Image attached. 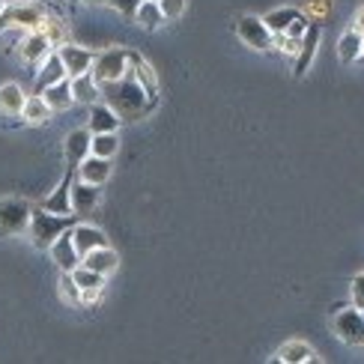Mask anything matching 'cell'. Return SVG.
<instances>
[{
  "mask_svg": "<svg viewBox=\"0 0 364 364\" xmlns=\"http://www.w3.org/2000/svg\"><path fill=\"white\" fill-rule=\"evenodd\" d=\"M72 215H57V212H48V209H36L30 212V239H33L36 248H48L51 242L66 230V227H72Z\"/></svg>",
  "mask_w": 364,
  "mask_h": 364,
  "instance_id": "7a4b0ae2",
  "label": "cell"
},
{
  "mask_svg": "<svg viewBox=\"0 0 364 364\" xmlns=\"http://www.w3.org/2000/svg\"><path fill=\"white\" fill-rule=\"evenodd\" d=\"M69 87H72V99H75V105H93V102L102 99V90H99L96 78H93L90 72L69 78Z\"/></svg>",
  "mask_w": 364,
  "mask_h": 364,
  "instance_id": "2e32d148",
  "label": "cell"
},
{
  "mask_svg": "<svg viewBox=\"0 0 364 364\" xmlns=\"http://www.w3.org/2000/svg\"><path fill=\"white\" fill-rule=\"evenodd\" d=\"M24 90L18 87V84H4L0 87V111L4 114H21V108H24Z\"/></svg>",
  "mask_w": 364,
  "mask_h": 364,
  "instance_id": "484cf974",
  "label": "cell"
},
{
  "mask_svg": "<svg viewBox=\"0 0 364 364\" xmlns=\"http://www.w3.org/2000/svg\"><path fill=\"white\" fill-rule=\"evenodd\" d=\"M308 24H311V21L305 18V15H299V18L284 30V36H290V39H301V36H305V30H308Z\"/></svg>",
  "mask_w": 364,
  "mask_h": 364,
  "instance_id": "836d02e7",
  "label": "cell"
},
{
  "mask_svg": "<svg viewBox=\"0 0 364 364\" xmlns=\"http://www.w3.org/2000/svg\"><path fill=\"white\" fill-rule=\"evenodd\" d=\"M69 200H72V215H87V212L96 209L99 200V186H90V182L72 179V188H69Z\"/></svg>",
  "mask_w": 364,
  "mask_h": 364,
  "instance_id": "30bf717a",
  "label": "cell"
},
{
  "mask_svg": "<svg viewBox=\"0 0 364 364\" xmlns=\"http://www.w3.org/2000/svg\"><path fill=\"white\" fill-rule=\"evenodd\" d=\"M129 69V51H119V48H108L93 57V66H90V75L96 78V84H108L123 78Z\"/></svg>",
  "mask_w": 364,
  "mask_h": 364,
  "instance_id": "3957f363",
  "label": "cell"
},
{
  "mask_svg": "<svg viewBox=\"0 0 364 364\" xmlns=\"http://www.w3.org/2000/svg\"><path fill=\"white\" fill-rule=\"evenodd\" d=\"M361 320H364V311H361Z\"/></svg>",
  "mask_w": 364,
  "mask_h": 364,
  "instance_id": "60d3db41",
  "label": "cell"
},
{
  "mask_svg": "<svg viewBox=\"0 0 364 364\" xmlns=\"http://www.w3.org/2000/svg\"><path fill=\"white\" fill-rule=\"evenodd\" d=\"M69 275H72L75 284H78V290H81V293H87V290H102V287H105V275H99V272L87 269V266L72 269Z\"/></svg>",
  "mask_w": 364,
  "mask_h": 364,
  "instance_id": "f546056e",
  "label": "cell"
},
{
  "mask_svg": "<svg viewBox=\"0 0 364 364\" xmlns=\"http://www.w3.org/2000/svg\"><path fill=\"white\" fill-rule=\"evenodd\" d=\"M90 156V132L87 129H75L69 138H66V161H69V171H75L78 164Z\"/></svg>",
  "mask_w": 364,
  "mask_h": 364,
  "instance_id": "ffe728a7",
  "label": "cell"
},
{
  "mask_svg": "<svg viewBox=\"0 0 364 364\" xmlns=\"http://www.w3.org/2000/svg\"><path fill=\"white\" fill-rule=\"evenodd\" d=\"M119 149L117 141V132H99V134H90V156H99V159H114Z\"/></svg>",
  "mask_w": 364,
  "mask_h": 364,
  "instance_id": "cb8c5ba5",
  "label": "cell"
},
{
  "mask_svg": "<svg viewBox=\"0 0 364 364\" xmlns=\"http://www.w3.org/2000/svg\"><path fill=\"white\" fill-rule=\"evenodd\" d=\"M299 15H301V12H299V9H290V6H284V9H272V12L266 15V18H263V24L269 27V33H272V36H278V33H284V30L299 18Z\"/></svg>",
  "mask_w": 364,
  "mask_h": 364,
  "instance_id": "4316f807",
  "label": "cell"
},
{
  "mask_svg": "<svg viewBox=\"0 0 364 364\" xmlns=\"http://www.w3.org/2000/svg\"><path fill=\"white\" fill-rule=\"evenodd\" d=\"M81 266L93 269V272H99V275L108 278L111 272L119 266V257H117V251H114V248L102 245V248H93L90 254H84V257H81Z\"/></svg>",
  "mask_w": 364,
  "mask_h": 364,
  "instance_id": "5bb4252c",
  "label": "cell"
},
{
  "mask_svg": "<svg viewBox=\"0 0 364 364\" xmlns=\"http://www.w3.org/2000/svg\"><path fill=\"white\" fill-rule=\"evenodd\" d=\"M54 111L45 105V99L39 96V93H33V96H27L24 99V108H21V117H24V123H30V126H42V123H48V117H51Z\"/></svg>",
  "mask_w": 364,
  "mask_h": 364,
  "instance_id": "603a6c76",
  "label": "cell"
},
{
  "mask_svg": "<svg viewBox=\"0 0 364 364\" xmlns=\"http://www.w3.org/2000/svg\"><path fill=\"white\" fill-rule=\"evenodd\" d=\"M45 18H48V15H45L42 6H36V4H15V6L0 12V27L12 24V27H24V30H42Z\"/></svg>",
  "mask_w": 364,
  "mask_h": 364,
  "instance_id": "5b68a950",
  "label": "cell"
},
{
  "mask_svg": "<svg viewBox=\"0 0 364 364\" xmlns=\"http://www.w3.org/2000/svg\"><path fill=\"white\" fill-rule=\"evenodd\" d=\"M117 129H119V117L111 105H105V102L90 105V132L99 134V132H117Z\"/></svg>",
  "mask_w": 364,
  "mask_h": 364,
  "instance_id": "d6986e66",
  "label": "cell"
},
{
  "mask_svg": "<svg viewBox=\"0 0 364 364\" xmlns=\"http://www.w3.org/2000/svg\"><path fill=\"white\" fill-rule=\"evenodd\" d=\"M156 4H159V9H161V15H164V18H179V15H182V9H186V0H156Z\"/></svg>",
  "mask_w": 364,
  "mask_h": 364,
  "instance_id": "d6a6232c",
  "label": "cell"
},
{
  "mask_svg": "<svg viewBox=\"0 0 364 364\" xmlns=\"http://www.w3.org/2000/svg\"><path fill=\"white\" fill-rule=\"evenodd\" d=\"M335 335L343 343H364V320L358 308H341L335 314Z\"/></svg>",
  "mask_w": 364,
  "mask_h": 364,
  "instance_id": "ba28073f",
  "label": "cell"
},
{
  "mask_svg": "<svg viewBox=\"0 0 364 364\" xmlns=\"http://www.w3.org/2000/svg\"><path fill=\"white\" fill-rule=\"evenodd\" d=\"M278 361H284V364H301V361H316V355H314V350L308 343L290 341V343H284L278 350Z\"/></svg>",
  "mask_w": 364,
  "mask_h": 364,
  "instance_id": "d4e9b609",
  "label": "cell"
},
{
  "mask_svg": "<svg viewBox=\"0 0 364 364\" xmlns=\"http://www.w3.org/2000/svg\"><path fill=\"white\" fill-rule=\"evenodd\" d=\"M338 57L343 60V63H353V60L361 57V33H358V30H346V33L341 36Z\"/></svg>",
  "mask_w": 364,
  "mask_h": 364,
  "instance_id": "f1b7e54d",
  "label": "cell"
},
{
  "mask_svg": "<svg viewBox=\"0 0 364 364\" xmlns=\"http://www.w3.org/2000/svg\"><path fill=\"white\" fill-rule=\"evenodd\" d=\"M60 60H63V66H66V75L69 78H75V75H84L90 72V66H93V51H87V48H78V45H60Z\"/></svg>",
  "mask_w": 364,
  "mask_h": 364,
  "instance_id": "8fae6325",
  "label": "cell"
},
{
  "mask_svg": "<svg viewBox=\"0 0 364 364\" xmlns=\"http://www.w3.org/2000/svg\"><path fill=\"white\" fill-rule=\"evenodd\" d=\"M99 90H102L105 105H111L119 119H141V117H146L149 111H153L156 102H159V99H149L144 93V87L132 75V69H126L123 78L99 84Z\"/></svg>",
  "mask_w": 364,
  "mask_h": 364,
  "instance_id": "6da1fadb",
  "label": "cell"
},
{
  "mask_svg": "<svg viewBox=\"0 0 364 364\" xmlns=\"http://www.w3.org/2000/svg\"><path fill=\"white\" fill-rule=\"evenodd\" d=\"M108 4H111L119 15H134V12H138V6H141V0H108Z\"/></svg>",
  "mask_w": 364,
  "mask_h": 364,
  "instance_id": "d590c367",
  "label": "cell"
},
{
  "mask_svg": "<svg viewBox=\"0 0 364 364\" xmlns=\"http://www.w3.org/2000/svg\"><path fill=\"white\" fill-rule=\"evenodd\" d=\"M18 54H21L24 63L39 66L42 60L51 54V39L45 36V30H30V33L24 36V42L18 45Z\"/></svg>",
  "mask_w": 364,
  "mask_h": 364,
  "instance_id": "9c48e42d",
  "label": "cell"
},
{
  "mask_svg": "<svg viewBox=\"0 0 364 364\" xmlns=\"http://www.w3.org/2000/svg\"><path fill=\"white\" fill-rule=\"evenodd\" d=\"M72 242L75 248H78V254H90L93 248H102L108 245V239H105V233L99 230V227H90V224H75L72 227Z\"/></svg>",
  "mask_w": 364,
  "mask_h": 364,
  "instance_id": "e0dca14e",
  "label": "cell"
},
{
  "mask_svg": "<svg viewBox=\"0 0 364 364\" xmlns=\"http://www.w3.org/2000/svg\"><path fill=\"white\" fill-rule=\"evenodd\" d=\"M316 45H320V24H308V30H305V36H301V42H299V54H296V78H301L308 69H311V63H314V54H316Z\"/></svg>",
  "mask_w": 364,
  "mask_h": 364,
  "instance_id": "7c38bea8",
  "label": "cell"
},
{
  "mask_svg": "<svg viewBox=\"0 0 364 364\" xmlns=\"http://www.w3.org/2000/svg\"><path fill=\"white\" fill-rule=\"evenodd\" d=\"M39 96L45 99V105H48L51 111H66V108H72V105H75V99H72V87H69V78L57 81V84H51V87H45Z\"/></svg>",
  "mask_w": 364,
  "mask_h": 364,
  "instance_id": "44dd1931",
  "label": "cell"
},
{
  "mask_svg": "<svg viewBox=\"0 0 364 364\" xmlns=\"http://www.w3.org/2000/svg\"><path fill=\"white\" fill-rule=\"evenodd\" d=\"M27 33H30V30H24V27H12V24L0 27V48H4V51L18 48V45L24 42V36H27Z\"/></svg>",
  "mask_w": 364,
  "mask_h": 364,
  "instance_id": "4dcf8cb0",
  "label": "cell"
},
{
  "mask_svg": "<svg viewBox=\"0 0 364 364\" xmlns=\"http://www.w3.org/2000/svg\"><path fill=\"white\" fill-rule=\"evenodd\" d=\"M75 171L66 173V179L60 182V188H54V194L45 197V203L42 209H48V212H57V215H72V200H69V188H72V176Z\"/></svg>",
  "mask_w": 364,
  "mask_h": 364,
  "instance_id": "7402d4cb",
  "label": "cell"
},
{
  "mask_svg": "<svg viewBox=\"0 0 364 364\" xmlns=\"http://www.w3.org/2000/svg\"><path fill=\"white\" fill-rule=\"evenodd\" d=\"M84 4H90V6H102V4H108V0H84Z\"/></svg>",
  "mask_w": 364,
  "mask_h": 364,
  "instance_id": "74e56055",
  "label": "cell"
},
{
  "mask_svg": "<svg viewBox=\"0 0 364 364\" xmlns=\"http://www.w3.org/2000/svg\"><path fill=\"white\" fill-rule=\"evenodd\" d=\"M355 30H358V33L364 36V9H361V12L355 15Z\"/></svg>",
  "mask_w": 364,
  "mask_h": 364,
  "instance_id": "8d00e7d4",
  "label": "cell"
},
{
  "mask_svg": "<svg viewBox=\"0 0 364 364\" xmlns=\"http://www.w3.org/2000/svg\"><path fill=\"white\" fill-rule=\"evenodd\" d=\"M30 203L18 200V197H6L0 200V233H24L30 227Z\"/></svg>",
  "mask_w": 364,
  "mask_h": 364,
  "instance_id": "277c9868",
  "label": "cell"
},
{
  "mask_svg": "<svg viewBox=\"0 0 364 364\" xmlns=\"http://www.w3.org/2000/svg\"><path fill=\"white\" fill-rule=\"evenodd\" d=\"M361 57H364V36H361Z\"/></svg>",
  "mask_w": 364,
  "mask_h": 364,
  "instance_id": "ab89813d",
  "label": "cell"
},
{
  "mask_svg": "<svg viewBox=\"0 0 364 364\" xmlns=\"http://www.w3.org/2000/svg\"><path fill=\"white\" fill-rule=\"evenodd\" d=\"M236 33H239L242 42L251 45V48H257V51L272 48V33H269V27L263 24V18H254V15H242V18L236 21Z\"/></svg>",
  "mask_w": 364,
  "mask_h": 364,
  "instance_id": "8992f818",
  "label": "cell"
},
{
  "mask_svg": "<svg viewBox=\"0 0 364 364\" xmlns=\"http://www.w3.org/2000/svg\"><path fill=\"white\" fill-rule=\"evenodd\" d=\"M134 18H138V24L144 30H156V27L164 24V15H161L156 0H141V6H138V12H134Z\"/></svg>",
  "mask_w": 364,
  "mask_h": 364,
  "instance_id": "83f0119b",
  "label": "cell"
},
{
  "mask_svg": "<svg viewBox=\"0 0 364 364\" xmlns=\"http://www.w3.org/2000/svg\"><path fill=\"white\" fill-rule=\"evenodd\" d=\"M6 9V0H0V12H4Z\"/></svg>",
  "mask_w": 364,
  "mask_h": 364,
  "instance_id": "f35d334b",
  "label": "cell"
},
{
  "mask_svg": "<svg viewBox=\"0 0 364 364\" xmlns=\"http://www.w3.org/2000/svg\"><path fill=\"white\" fill-rule=\"evenodd\" d=\"M69 78L66 75V66H63V60H60V54H48L39 63V75H36V93H42L45 87H51L57 81H63Z\"/></svg>",
  "mask_w": 364,
  "mask_h": 364,
  "instance_id": "ac0fdd59",
  "label": "cell"
},
{
  "mask_svg": "<svg viewBox=\"0 0 364 364\" xmlns=\"http://www.w3.org/2000/svg\"><path fill=\"white\" fill-rule=\"evenodd\" d=\"M60 296H63L69 305H78V301H81V290H78V284L72 281L69 272H63V275H60Z\"/></svg>",
  "mask_w": 364,
  "mask_h": 364,
  "instance_id": "1f68e13d",
  "label": "cell"
},
{
  "mask_svg": "<svg viewBox=\"0 0 364 364\" xmlns=\"http://www.w3.org/2000/svg\"><path fill=\"white\" fill-rule=\"evenodd\" d=\"M353 308L364 311V272L353 281Z\"/></svg>",
  "mask_w": 364,
  "mask_h": 364,
  "instance_id": "e575fe53",
  "label": "cell"
},
{
  "mask_svg": "<svg viewBox=\"0 0 364 364\" xmlns=\"http://www.w3.org/2000/svg\"><path fill=\"white\" fill-rule=\"evenodd\" d=\"M72 227H66V230L48 245L51 260L60 266V272H72V269L81 266V254H78V248H75V242H72Z\"/></svg>",
  "mask_w": 364,
  "mask_h": 364,
  "instance_id": "52a82bcc",
  "label": "cell"
},
{
  "mask_svg": "<svg viewBox=\"0 0 364 364\" xmlns=\"http://www.w3.org/2000/svg\"><path fill=\"white\" fill-rule=\"evenodd\" d=\"M129 69H132V75H134V78H138V84L144 87V93H146L149 99H159L156 72H153V66H149V63H146V60H144L141 54L129 51Z\"/></svg>",
  "mask_w": 364,
  "mask_h": 364,
  "instance_id": "9a60e30c",
  "label": "cell"
},
{
  "mask_svg": "<svg viewBox=\"0 0 364 364\" xmlns=\"http://www.w3.org/2000/svg\"><path fill=\"white\" fill-rule=\"evenodd\" d=\"M75 176L90 182V186H105L111 176V159H99V156H87L78 168H75Z\"/></svg>",
  "mask_w": 364,
  "mask_h": 364,
  "instance_id": "4fadbf2b",
  "label": "cell"
}]
</instances>
